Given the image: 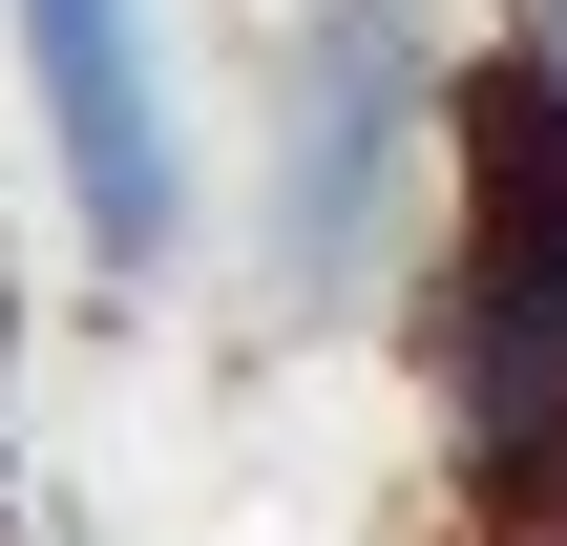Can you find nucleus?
Segmentation results:
<instances>
[{
    "instance_id": "obj_1",
    "label": "nucleus",
    "mask_w": 567,
    "mask_h": 546,
    "mask_svg": "<svg viewBox=\"0 0 567 546\" xmlns=\"http://www.w3.org/2000/svg\"><path fill=\"white\" fill-rule=\"evenodd\" d=\"M421 358H442L463 505L484 526H567V126L526 105V63H463V105H442Z\"/></svg>"
},
{
    "instance_id": "obj_2",
    "label": "nucleus",
    "mask_w": 567,
    "mask_h": 546,
    "mask_svg": "<svg viewBox=\"0 0 567 546\" xmlns=\"http://www.w3.org/2000/svg\"><path fill=\"white\" fill-rule=\"evenodd\" d=\"M442 21L421 0H295L274 21V105H252V274L274 316H379L442 231Z\"/></svg>"
},
{
    "instance_id": "obj_3",
    "label": "nucleus",
    "mask_w": 567,
    "mask_h": 546,
    "mask_svg": "<svg viewBox=\"0 0 567 546\" xmlns=\"http://www.w3.org/2000/svg\"><path fill=\"white\" fill-rule=\"evenodd\" d=\"M21 42V105H42V168H63V231L147 295L189 253V63H168V0H0Z\"/></svg>"
},
{
    "instance_id": "obj_4",
    "label": "nucleus",
    "mask_w": 567,
    "mask_h": 546,
    "mask_svg": "<svg viewBox=\"0 0 567 546\" xmlns=\"http://www.w3.org/2000/svg\"><path fill=\"white\" fill-rule=\"evenodd\" d=\"M505 63H526V105L567 126V0H526V42H505Z\"/></svg>"
}]
</instances>
